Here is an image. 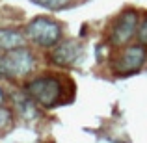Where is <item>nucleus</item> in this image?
<instances>
[{
    "label": "nucleus",
    "mask_w": 147,
    "mask_h": 143,
    "mask_svg": "<svg viewBox=\"0 0 147 143\" xmlns=\"http://www.w3.org/2000/svg\"><path fill=\"white\" fill-rule=\"evenodd\" d=\"M28 95L43 106H54L61 95V84L52 76H39L28 84Z\"/></svg>",
    "instance_id": "nucleus-3"
},
{
    "label": "nucleus",
    "mask_w": 147,
    "mask_h": 143,
    "mask_svg": "<svg viewBox=\"0 0 147 143\" xmlns=\"http://www.w3.org/2000/svg\"><path fill=\"white\" fill-rule=\"evenodd\" d=\"M145 56H147L145 45H132V47H129L119 58L115 73L117 75H132V73H136L144 65Z\"/></svg>",
    "instance_id": "nucleus-5"
},
{
    "label": "nucleus",
    "mask_w": 147,
    "mask_h": 143,
    "mask_svg": "<svg viewBox=\"0 0 147 143\" xmlns=\"http://www.w3.org/2000/svg\"><path fill=\"white\" fill-rule=\"evenodd\" d=\"M7 123H11V115L7 110H4V108H0V128L2 126H6Z\"/></svg>",
    "instance_id": "nucleus-10"
},
{
    "label": "nucleus",
    "mask_w": 147,
    "mask_h": 143,
    "mask_svg": "<svg viewBox=\"0 0 147 143\" xmlns=\"http://www.w3.org/2000/svg\"><path fill=\"white\" fill-rule=\"evenodd\" d=\"M2 102H4V91L0 89V104H2Z\"/></svg>",
    "instance_id": "nucleus-11"
},
{
    "label": "nucleus",
    "mask_w": 147,
    "mask_h": 143,
    "mask_svg": "<svg viewBox=\"0 0 147 143\" xmlns=\"http://www.w3.org/2000/svg\"><path fill=\"white\" fill-rule=\"evenodd\" d=\"M136 24H138V13L132 9L125 11L117 19L114 30H112V43L114 45H125L136 34Z\"/></svg>",
    "instance_id": "nucleus-4"
},
{
    "label": "nucleus",
    "mask_w": 147,
    "mask_h": 143,
    "mask_svg": "<svg viewBox=\"0 0 147 143\" xmlns=\"http://www.w3.org/2000/svg\"><path fill=\"white\" fill-rule=\"evenodd\" d=\"M24 47V36L17 30L11 28H0V48L9 52Z\"/></svg>",
    "instance_id": "nucleus-7"
},
{
    "label": "nucleus",
    "mask_w": 147,
    "mask_h": 143,
    "mask_svg": "<svg viewBox=\"0 0 147 143\" xmlns=\"http://www.w3.org/2000/svg\"><path fill=\"white\" fill-rule=\"evenodd\" d=\"M138 41H140V45H147V17L138 28Z\"/></svg>",
    "instance_id": "nucleus-9"
},
{
    "label": "nucleus",
    "mask_w": 147,
    "mask_h": 143,
    "mask_svg": "<svg viewBox=\"0 0 147 143\" xmlns=\"http://www.w3.org/2000/svg\"><path fill=\"white\" fill-rule=\"evenodd\" d=\"M34 69V56L24 47L17 50H9L0 56V76L13 78V76H24Z\"/></svg>",
    "instance_id": "nucleus-2"
},
{
    "label": "nucleus",
    "mask_w": 147,
    "mask_h": 143,
    "mask_svg": "<svg viewBox=\"0 0 147 143\" xmlns=\"http://www.w3.org/2000/svg\"><path fill=\"white\" fill-rule=\"evenodd\" d=\"M30 2L37 4V6H41V7H47V9L58 11V9H61V7L69 6L71 0H30Z\"/></svg>",
    "instance_id": "nucleus-8"
},
{
    "label": "nucleus",
    "mask_w": 147,
    "mask_h": 143,
    "mask_svg": "<svg viewBox=\"0 0 147 143\" xmlns=\"http://www.w3.org/2000/svg\"><path fill=\"white\" fill-rule=\"evenodd\" d=\"M28 37L39 47H56L61 39V28L56 21L47 17H36L26 26Z\"/></svg>",
    "instance_id": "nucleus-1"
},
{
    "label": "nucleus",
    "mask_w": 147,
    "mask_h": 143,
    "mask_svg": "<svg viewBox=\"0 0 147 143\" xmlns=\"http://www.w3.org/2000/svg\"><path fill=\"white\" fill-rule=\"evenodd\" d=\"M82 56V45L75 39H65L52 48V61L56 65H73Z\"/></svg>",
    "instance_id": "nucleus-6"
}]
</instances>
